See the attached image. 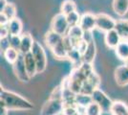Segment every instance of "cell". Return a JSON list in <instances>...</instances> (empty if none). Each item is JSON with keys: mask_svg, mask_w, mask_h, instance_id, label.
<instances>
[{"mask_svg": "<svg viewBox=\"0 0 128 115\" xmlns=\"http://www.w3.org/2000/svg\"><path fill=\"white\" fill-rule=\"evenodd\" d=\"M34 43V39L30 33H23L21 35V45H20V50L19 52L25 55L27 53H30L32 51V48Z\"/></svg>", "mask_w": 128, "mask_h": 115, "instance_id": "7c38bea8", "label": "cell"}, {"mask_svg": "<svg viewBox=\"0 0 128 115\" xmlns=\"http://www.w3.org/2000/svg\"><path fill=\"white\" fill-rule=\"evenodd\" d=\"M64 108V103L62 99L50 98L44 104L40 115H58Z\"/></svg>", "mask_w": 128, "mask_h": 115, "instance_id": "3957f363", "label": "cell"}, {"mask_svg": "<svg viewBox=\"0 0 128 115\" xmlns=\"http://www.w3.org/2000/svg\"><path fill=\"white\" fill-rule=\"evenodd\" d=\"M76 11V4L73 0H64L60 6V13L64 14L65 16L69 15L73 12Z\"/></svg>", "mask_w": 128, "mask_h": 115, "instance_id": "603a6c76", "label": "cell"}, {"mask_svg": "<svg viewBox=\"0 0 128 115\" xmlns=\"http://www.w3.org/2000/svg\"><path fill=\"white\" fill-rule=\"evenodd\" d=\"M31 52L36 62L38 73H43L47 67V55H46V52L43 48V46L40 44V42L34 40V43Z\"/></svg>", "mask_w": 128, "mask_h": 115, "instance_id": "7a4b0ae2", "label": "cell"}, {"mask_svg": "<svg viewBox=\"0 0 128 115\" xmlns=\"http://www.w3.org/2000/svg\"><path fill=\"white\" fill-rule=\"evenodd\" d=\"M114 78L118 86L128 85V66L123 64L117 67L114 73Z\"/></svg>", "mask_w": 128, "mask_h": 115, "instance_id": "30bf717a", "label": "cell"}, {"mask_svg": "<svg viewBox=\"0 0 128 115\" xmlns=\"http://www.w3.org/2000/svg\"><path fill=\"white\" fill-rule=\"evenodd\" d=\"M122 38L120 36V34L118 33V31L116 29H113V30H110L105 33V36H104V41H105V44L108 48L110 49H115L118 46V44L120 42Z\"/></svg>", "mask_w": 128, "mask_h": 115, "instance_id": "8fae6325", "label": "cell"}, {"mask_svg": "<svg viewBox=\"0 0 128 115\" xmlns=\"http://www.w3.org/2000/svg\"><path fill=\"white\" fill-rule=\"evenodd\" d=\"M96 54V43H95V40H92L90 42H88L87 49L84 52V54L82 55V60H83V62L91 63L92 64L94 60H95Z\"/></svg>", "mask_w": 128, "mask_h": 115, "instance_id": "9a60e30c", "label": "cell"}, {"mask_svg": "<svg viewBox=\"0 0 128 115\" xmlns=\"http://www.w3.org/2000/svg\"><path fill=\"white\" fill-rule=\"evenodd\" d=\"M63 36H61V35H59V34L56 33V32H54V31H49L46 33L45 35V43L46 45L48 46L50 50L53 49L54 47L56 45V44H58L60 41H62L63 40Z\"/></svg>", "mask_w": 128, "mask_h": 115, "instance_id": "5bb4252c", "label": "cell"}, {"mask_svg": "<svg viewBox=\"0 0 128 115\" xmlns=\"http://www.w3.org/2000/svg\"><path fill=\"white\" fill-rule=\"evenodd\" d=\"M20 45H21V36H10L9 37V46L19 51Z\"/></svg>", "mask_w": 128, "mask_h": 115, "instance_id": "83f0119b", "label": "cell"}, {"mask_svg": "<svg viewBox=\"0 0 128 115\" xmlns=\"http://www.w3.org/2000/svg\"><path fill=\"white\" fill-rule=\"evenodd\" d=\"M115 29L120 34L122 39H128V19H120L117 20Z\"/></svg>", "mask_w": 128, "mask_h": 115, "instance_id": "7402d4cb", "label": "cell"}, {"mask_svg": "<svg viewBox=\"0 0 128 115\" xmlns=\"http://www.w3.org/2000/svg\"><path fill=\"white\" fill-rule=\"evenodd\" d=\"M117 20L106 14H98L96 15V28L98 30L106 33L116 27Z\"/></svg>", "mask_w": 128, "mask_h": 115, "instance_id": "5b68a950", "label": "cell"}, {"mask_svg": "<svg viewBox=\"0 0 128 115\" xmlns=\"http://www.w3.org/2000/svg\"><path fill=\"white\" fill-rule=\"evenodd\" d=\"M20 55V52L18 50L12 48L11 46L7 47L4 51H3V56H4V59L6 60V61L10 64H14L16 60H18Z\"/></svg>", "mask_w": 128, "mask_h": 115, "instance_id": "ffe728a7", "label": "cell"}, {"mask_svg": "<svg viewBox=\"0 0 128 115\" xmlns=\"http://www.w3.org/2000/svg\"><path fill=\"white\" fill-rule=\"evenodd\" d=\"M10 37V32L8 25H0V38H7Z\"/></svg>", "mask_w": 128, "mask_h": 115, "instance_id": "f1b7e54d", "label": "cell"}, {"mask_svg": "<svg viewBox=\"0 0 128 115\" xmlns=\"http://www.w3.org/2000/svg\"><path fill=\"white\" fill-rule=\"evenodd\" d=\"M93 102H95L100 106L102 111H108L111 109L113 104V101L104 93L100 88H96L94 90V92L91 94Z\"/></svg>", "mask_w": 128, "mask_h": 115, "instance_id": "52a82bcc", "label": "cell"}, {"mask_svg": "<svg viewBox=\"0 0 128 115\" xmlns=\"http://www.w3.org/2000/svg\"><path fill=\"white\" fill-rule=\"evenodd\" d=\"M80 26L84 32L93 31L96 28V15L92 13H85L81 15Z\"/></svg>", "mask_w": 128, "mask_h": 115, "instance_id": "9c48e42d", "label": "cell"}, {"mask_svg": "<svg viewBox=\"0 0 128 115\" xmlns=\"http://www.w3.org/2000/svg\"><path fill=\"white\" fill-rule=\"evenodd\" d=\"M9 18L3 13H0V25H7L9 23Z\"/></svg>", "mask_w": 128, "mask_h": 115, "instance_id": "4dcf8cb0", "label": "cell"}, {"mask_svg": "<svg viewBox=\"0 0 128 115\" xmlns=\"http://www.w3.org/2000/svg\"><path fill=\"white\" fill-rule=\"evenodd\" d=\"M102 108L98 104L92 102L90 104H88L84 109V115H100L102 113Z\"/></svg>", "mask_w": 128, "mask_h": 115, "instance_id": "d4e9b609", "label": "cell"}, {"mask_svg": "<svg viewBox=\"0 0 128 115\" xmlns=\"http://www.w3.org/2000/svg\"><path fill=\"white\" fill-rule=\"evenodd\" d=\"M76 115H81V114H80V113H78V114H76Z\"/></svg>", "mask_w": 128, "mask_h": 115, "instance_id": "d590c367", "label": "cell"}, {"mask_svg": "<svg viewBox=\"0 0 128 115\" xmlns=\"http://www.w3.org/2000/svg\"><path fill=\"white\" fill-rule=\"evenodd\" d=\"M100 115H114V114H113V112L111 110H108V111H102Z\"/></svg>", "mask_w": 128, "mask_h": 115, "instance_id": "836d02e7", "label": "cell"}, {"mask_svg": "<svg viewBox=\"0 0 128 115\" xmlns=\"http://www.w3.org/2000/svg\"><path fill=\"white\" fill-rule=\"evenodd\" d=\"M24 62H25V66H26L28 74L32 79L38 74V66H36V62L34 60V58L32 56V52L27 53L24 55Z\"/></svg>", "mask_w": 128, "mask_h": 115, "instance_id": "4fadbf2b", "label": "cell"}, {"mask_svg": "<svg viewBox=\"0 0 128 115\" xmlns=\"http://www.w3.org/2000/svg\"><path fill=\"white\" fill-rule=\"evenodd\" d=\"M70 26L67 21V17L64 14L59 13L53 17L52 22H51V30L52 31L64 37L67 35Z\"/></svg>", "mask_w": 128, "mask_h": 115, "instance_id": "277c9868", "label": "cell"}, {"mask_svg": "<svg viewBox=\"0 0 128 115\" xmlns=\"http://www.w3.org/2000/svg\"><path fill=\"white\" fill-rule=\"evenodd\" d=\"M112 8L118 17H124L128 13V0H113Z\"/></svg>", "mask_w": 128, "mask_h": 115, "instance_id": "2e32d148", "label": "cell"}, {"mask_svg": "<svg viewBox=\"0 0 128 115\" xmlns=\"http://www.w3.org/2000/svg\"><path fill=\"white\" fill-rule=\"evenodd\" d=\"M83 35H84V31L81 29L80 25H76L74 27H70L66 36L70 39L73 48H76L78 43L83 39Z\"/></svg>", "mask_w": 128, "mask_h": 115, "instance_id": "ba28073f", "label": "cell"}, {"mask_svg": "<svg viewBox=\"0 0 128 115\" xmlns=\"http://www.w3.org/2000/svg\"><path fill=\"white\" fill-rule=\"evenodd\" d=\"M8 111L9 110L7 109L6 107H4L3 105H1V115H7L8 114Z\"/></svg>", "mask_w": 128, "mask_h": 115, "instance_id": "d6a6232c", "label": "cell"}, {"mask_svg": "<svg viewBox=\"0 0 128 115\" xmlns=\"http://www.w3.org/2000/svg\"><path fill=\"white\" fill-rule=\"evenodd\" d=\"M0 13H3L6 17L9 18V20H12V19L16 17V7L14 3H9L8 2Z\"/></svg>", "mask_w": 128, "mask_h": 115, "instance_id": "cb8c5ba5", "label": "cell"}, {"mask_svg": "<svg viewBox=\"0 0 128 115\" xmlns=\"http://www.w3.org/2000/svg\"><path fill=\"white\" fill-rule=\"evenodd\" d=\"M92 102H93V99H92V96L89 95V94L81 93V92L76 94L75 104L78 108L85 109L86 106L88 104H90Z\"/></svg>", "mask_w": 128, "mask_h": 115, "instance_id": "d6986e66", "label": "cell"}, {"mask_svg": "<svg viewBox=\"0 0 128 115\" xmlns=\"http://www.w3.org/2000/svg\"><path fill=\"white\" fill-rule=\"evenodd\" d=\"M0 103L9 110H32L34 104L29 100L22 97L21 95L1 88Z\"/></svg>", "mask_w": 128, "mask_h": 115, "instance_id": "6da1fadb", "label": "cell"}, {"mask_svg": "<svg viewBox=\"0 0 128 115\" xmlns=\"http://www.w3.org/2000/svg\"><path fill=\"white\" fill-rule=\"evenodd\" d=\"M9 28L10 36H21L23 31V23L19 18H14L7 24Z\"/></svg>", "mask_w": 128, "mask_h": 115, "instance_id": "ac0fdd59", "label": "cell"}, {"mask_svg": "<svg viewBox=\"0 0 128 115\" xmlns=\"http://www.w3.org/2000/svg\"><path fill=\"white\" fill-rule=\"evenodd\" d=\"M8 2H7V0H0V12L3 10V8L6 6Z\"/></svg>", "mask_w": 128, "mask_h": 115, "instance_id": "1f68e13d", "label": "cell"}, {"mask_svg": "<svg viewBox=\"0 0 128 115\" xmlns=\"http://www.w3.org/2000/svg\"><path fill=\"white\" fill-rule=\"evenodd\" d=\"M86 81L90 83L91 85L93 86V87L96 89V88L100 87V77L98 75L96 74L95 71H93L91 73L90 75L88 76V78L86 79Z\"/></svg>", "mask_w": 128, "mask_h": 115, "instance_id": "4316f807", "label": "cell"}, {"mask_svg": "<svg viewBox=\"0 0 128 115\" xmlns=\"http://www.w3.org/2000/svg\"><path fill=\"white\" fill-rule=\"evenodd\" d=\"M116 56L120 60H128V39H122L120 42L118 44V46L115 48Z\"/></svg>", "mask_w": 128, "mask_h": 115, "instance_id": "e0dca14e", "label": "cell"}, {"mask_svg": "<svg viewBox=\"0 0 128 115\" xmlns=\"http://www.w3.org/2000/svg\"><path fill=\"white\" fill-rule=\"evenodd\" d=\"M83 39L87 41V42H90L92 40H94V37L92 35V31H87V32H84V35H83Z\"/></svg>", "mask_w": 128, "mask_h": 115, "instance_id": "f546056e", "label": "cell"}, {"mask_svg": "<svg viewBox=\"0 0 128 115\" xmlns=\"http://www.w3.org/2000/svg\"><path fill=\"white\" fill-rule=\"evenodd\" d=\"M110 110L114 115H128V105L122 101H114Z\"/></svg>", "mask_w": 128, "mask_h": 115, "instance_id": "44dd1931", "label": "cell"}, {"mask_svg": "<svg viewBox=\"0 0 128 115\" xmlns=\"http://www.w3.org/2000/svg\"><path fill=\"white\" fill-rule=\"evenodd\" d=\"M12 70L17 80L21 82H28L31 80V77L29 76L28 71L25 66V62H24V55L20 53L18 60L12 64Z\"/></svg>", "mask_w": 128, "mask_h": 115, "instance_id": "8992f818", "label": "cell"}, {"mask_svg": "<svg viewBox=\"0 0 128 115\" xmlns=\"http://www.w3.org/2000/svg\"><path fill=\"white\" fill-rule=\"evenodd\" d=\"M124 64H125V65H127V66H128V60H125V61H124Z\"/></svg>", "mask_w": 128, "mask_h": 115, "instance_id": "e575fe53", "label": "cell"}, {"mask_svg": "<svg viewBox=\"0 0 128 115\" xmlns=\"http://www.w3.org/2000/svg\"><path fill=\"white\" fill-rule=\"evenodd\" d=\"M66 17H67V21H68V24H69L70 27H74V26H76V25H80L81 16L78 14V11H75L69 14V15H67Z\"/></svg>", "mask_w": 128, "mask_h": 115, "instance_id": "484cf974", "label": "cell"}]
</instances>
